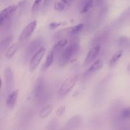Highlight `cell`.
Segmentation results:
<instances>
[{
  "label": "cell",
  "instance_id": "6da1fadb",
  "mask_svg": "<svg viewBox=\"0 0 130 130\" xmlns=\"http://www.w3.org/2000/svg\"><path fill=\"white\" fill-rule=\"evenodd\" d=\"M80 48V41L79 38H74L69 43L67 44V46L64 48L62 53H61L59 58V65L64 66L70 62L72 57L78 52Z\"/></svg>",
  "mask_w": 130,
  "mask_h": 130
},
{
  "label": "cell",
  "instance_id": "7a4b0ae2",
  "mask_svg": "<svg viewBox=\"0 0 130 130\" xmlns=\"http://www.w3.org/2000/svg\"><path fill=\"white\" fill-rule=\"evenodd\" d=\"M43 44V39L41 38H38L32 41L28 46L24 53V57L27 60L29 59L40 49Z\"/></svg>",
  "mask_w": 130,
  "mask_h": 130
},
{
  "label": "cell",
  "instance_id": "3957f363",
  "mask_svg": "<svg viewBox=\"0 0 130 130\" xmlns=\"http://www.w3.org/2000/svg\"><path fill=\"white\" fill-rule=\"evenodd\" d=\"M76 81H77V78L76 77H70L66 79L62 83L58 90V95L60 96H65L67 95L74 87Z\"/></svg>",
  "mask_w": 130,
  "mask_h": 130
},
{
  "label": "cell",
  "instance_id": "277c9868",
  "mask_svg": "<svg viewBox=\"0 0 130 130\" xmlns=\"http://www.w3.org/2000/svg\"><path fill=\"white\" fill-rule=\"evenodd\" d=\"M4 77L5 81V90L6 93L9 94L12 91L15 83L13 72L11 67H8L5 69L4 71Z\"/></svg>",
  "mask_w": 130,
  "mask_h": 130
},
{
  "label": "cell",
  "instance_id": "5b68a950",
  "mask_svg": "<svg viewBox=\"0 0 130 130\" xmlns=\"http://www.w3.org/2000/svg\"><path fill=\"white\" fill-rule=\"evenodd\" d=\"M46 49L44 47H41L34 55L32 56V57L30 59V63H29V71L30 72H33V71H35L37 69V67H38V66L40 63L41 61L42 58H43L44 55V53H45Z\"/></svg>",
  "mask_w": 130,
  "mask_h": 130
},
{
  "label": "cell",
  "instance_id": "8992f818",
  "mask_svg": "<svg viewBox=\"0 0 130 130\" xmlns=\"http://www.w3.org/2000/svg\"><path fill=\"white\" fill-rule=\"evenodd\" d=\"M17 8V5H11L3 10L0 13V25H3L5 22L11 21V17Z\"/></svg>",
  "mask_w": 130,
  "mask_h": 130
},
{
  "label": "cell",
  "instance_id": "52a82bcc",
  "mask_svg": "<svg viewBox=\"0 0 130 130\" xmlns=\"http://www.w3.org/2000/svg\"><path fill=\"white\" fill-rule=\"evenodd\" d=\"M37 23H38L37 20H34L27 25V26L23 29L19 36L20 41H24L26 40L32 34L37 27Z\"/></svg>",
  "mask_w": 130,
  "mask_h": 130
},
{
  "label": "cell",
  "instance_id": "ba28073f",
  "mask_svg": "<svg viewBox=\"0 0 130 130\" xmlns=\"http://www.w3.org/2000/svg\"><path fill=\"white\" fill-rule=\"evenodd\" d=\"M100 51V46L99 45H96L91 48L89 52L88 53V55H86V58H85V61L83 62V66L86 67V66L90 65L91 62H93L97 55H99V52Z\"/></svg>",
  "mask_w": 130,
  "mask_h": 130
},
{
  "label": "cell",
  "instance_id": "9c48e42d",
  "mask_svg": "<svg viewBox=\"0 0 130 130\" xmlns=\"http://www.w3.org/2000/svg\"><path fill=\"white\" fill-rule=\"evenodd\" d=\"M44 78L43 76H39L36 79L33 86L32 93L36 98H38L41 96L44 88Z\"/></svg>",
  "mask_w": 130,
  "mask_h": 130
},
{
  "label": "cell",
  "instance_id": "30bf717a",
  "mask_svg": "<svg viewBox=\"0 0 130 130\" xmlns=\"http://www.w3.org/2000/svg\"><path fill=\"white\" fill-rule=\"evenodd\" d=\"M83 119V117L80 115H76L68 120L66 124V129H76L82 124Z\"/></svg>",
  "mask_w": 130,
  "mask_h": 130
},
{
  "label": "cell",
  "instance_id": "8fae6325",
  "mask_svg": "<svg viewBox=\"0 0 130 130\" xmlns=\"http://www.w3.org/2000/svg\"><path fill=\"white\" fill-rule=\"evenodd\" d=\"M19 93V90H16L12 91L11 93L8 94L6 100V104L8 107L11 108L13 106H15V105L17 103V101Z\"/></svg>",
  "mask_w": 130,
  "mask_h": 130
},
{
  "label": "cell",
  "instance_id": "7c38bea8",
  "mask_svg": "<svg viewBox=\"0 0 130 130\" xmlns=\"http://www.w3.org/2000/svg\"><path fill=\"white\" fill-rule=\"evenodd\" d=\"M68 44V40L67 39H62L58 41L56 44L53 46L52 48V52L54 53V56L55 55H58L60 53L64 50L66 46Z\"/></svg>",
  "mask_w": 130,
  "mask_h": 130
},
{
  "label": "cell",
  "instance_id": "4fadbf2b",
  "mask_svg": "<svg viewBox=\"0 0 130 130\" xmlns=\"http://www.w3.org/2000/svg\"><path fill=\"white\" fill-rule=\"evenodd\" d=\"M104 66V62L102 60H97L95 61L93 63H92L91 66L86 71V74H91L93 73L97 72L98 71L102 69Z\"/></svg>",
  "mask_w": 130,
  "mask_h": 130
},
{
  "label": "cell",
  "instance_id": "5bb4252c",
  "mask_svg": "<svg viewBox=\"0 0 130 130\" xmlns=\"http://www.w3.org/2000/svg\"><path fill=\"white\" fill-rule=\"evenodd\" d=\"M94 5V0H82L80 3V13H86L92 8Z\"/></svg>",
  "mask_w": 130,
  "mask_h": 130
},
{
  "label": "cell",
  "instance_id": "9a60e30c",
  "mask_svg": "<svg viewBox=\"0 0 130 130\" xmlns=\"http://www.w3.org/2000/svg\"><path fill=\"white\" fill-rule=\"evenodd\" d=\"M118 44L122 49H130V38L121 36L118 39Z\"/></svg>",
  "mask_w": 130,
  "mask_h": 130
},
{
  "label": "cell",
  "instance_id": "2e32d148",
  "mask_svg": "<svg viewBox=\"0 0 130 130\" xmlns=\"http://www.w3.org/2000/svg\"><path fill=\"white\" fill-rule=\"evenodd\" d=\"M54 53L52 52V50L50 51L49 53L47 55L45 62H44V64L43 65V67H42V69H43V71H46L52 66L53 62V60H54Z\"/></svg>",
  "mask_w": 130,
  "mask_h": 130
},
{
  "label": "cell",
  "instance_id": "e0dca14e",
  "mask_svg": "<svg viewBox=\"0 0 130 130\" xmlns=\"http://www.w3.org/2000/svg\"><path fill=\"white\" fill-rule=\"evenodd\" d=\"M130 21V6L126 9L124 11L121 13L118 19V22L119 24H123L128 23Z\"/></svg>",
  "mask_w": 130,
  "mask_h": 130
},
{
  "label": "cell",
  "instance_id": "ac0fdd59",
  "mask_svg": "<svg viewBox=\"0 0 130 130\" xmlns=\"http://www.w3.org/2000/svg\"><path fill=\"white\" fill-rule=\"evenodd\" d=\"M18 50H19V45L17 43H13V44H11L10 46L8 47V48L6 50V53H5L6 58L8 59H10L11 58H12L15 55V53H17Z\"/></svg>",
  "mask_w": 130,
  "mask_h": 130
},
{
  "label": "cell",
  "instance_id": "d6986e66",
  "mask_svg": "<svg viewBox=\"0 0 130 130\" xmlns=\"http://www.w3.org/2000/svg\"><path fill=\"white\" fill-rule=\"evenodd\" d=\"M12 41L13 36H7L4 38V39H3L1 41V43H0V50H1V52H3L7 48H8V47L9 46L10 43L12 42Z\"/></svg>",
  "mask_w": 130,
  "mask_h": 130
},
{
  "label": "cell",
  "instance_id": "ffe728a7",
  "mask_svg": "<svg viewBox=\"0 0 130 130\" xmlns=\"http://www.w3.org/2000/svg\"><path fill=\"white\" fill-rule=\"evenodd\" d=\"M54 106L53 105H48L44 107L39 112V116L41 118H45L48 117L53 110Z\"/></svg>",
  "mask_w": 130,
  "mask_h": 130
},
{
  "label": "cell",
  "instance_id": "44dd1931",
  "mask_svg": "<svg viewBox=\"0 0 130 130\" xmlns=\"http://www.w3.org/2000/svg\"><path fill=\"white\" fill-rule=\"evenodd\" d=\"M123 49H120L119 50H118L117 52H116L114 53V54L113 55L112 57H111L110 60V66H113L114 65H115L117 62H118L120 58L121 57V56L123 55Z\"/></svg>",
  "mask_w": 130,
  "mask_h": 130
},
{
  "label": "cell",
  "instance_id": "7402d4cb",
  "mask_svg": "<svg viewBox=\"0 0 130 130\" xmlns=\"http://www.w3.org/2000/svg\"><path fill=\"white\" fill-rule=\"evenodd\" d=\"M67 5H68L67 0H60V1L55 3L54 5V9L57 11H61L64 10Z\"/></svg>",
  "mask_w": 130,
  "mask_h": 130
},
{
  "label": "cell",
  "instance_id": "603a6c76",
  "mask_svg": "<svg viewBox=\"0 0 130 130\" xmlns=\"http://www.w3.org/2000/svg\"><path fill=\"white\" fill-rule=\"evenodd\" d=\"M83 24H79L78 25L72 27L70 29V34H72V35H76V34H79L83 30Z\"/></svg>",
  "mask_w": 130,
  "mask_h": 130
},
{
  "label": "cell",
  "instance_id": "cb8c5ba5",
  "mask_svg": "<svg viewBox=\"0 0 130 130\" xmlns=\"http://www.w3.org/2000/svg\"><path fill=\"white\" fill-rule=\"evenodd\" d=\"M120 117L123 119H128L130 118V107H125L121 110Z\"/></svg>",
  "mask_w": 130,
  "mask_h": 130
},
{
  "label": "cell",
  "instance_id": "d4e9b609",
  "mask_svg": "<svg viewBox=\"0 0 130 130\" xmlns=\"http://www.w3.org/2000/svg\"><path fill=\"white\" fill-rule=\"evenodd\" d=\"M67 24L66 22H54L49 24V28L50 29H55L58 28L59 27L65 25Z\"/></svg>",
  "mask_w": 130,
  "mask_h": 130
},
{
  "label": "cell",
  "instance_id": "484cf974",
  "mask_svg": "<svg viewBox=\"0 0 130 130\" xmlns=\"http://www.w3.org/2000/svg\"><path fill=\"white\" fill-rule=\"evenodd\" d=\"M65 110H66V106L63 105V106L60 107L57 110V115L61 116L63 115V113L65 112Z\"/></svg>",
  "mask_w": 130,
  "mask_h": 130
},
{
  "label": "cell",
  "instance_id": "4316f807",
  "mask_svg": "<svg viewBox=\"0 0 130 130\" xmlns=\"http://www.w3.org/2000/svg\"><path fill=\"white\" fill-rule=\"evenodd\" d=\"M41 1H42V0H35L34 4H33L32 8V10L33 12H34V11H35L36 10L38 9V6H39V5H40V3Z\"/></svg>",
  "mask_w": 130,
  "mask_h": 130
},
{
  "label": "cell",
  "instance_id": "83f0119b",
  "mask_svg": "<svg viewBox=\"0 0 130 130\" xmlns=\"http://www.w3.org/2000/svg\"><path fill=\"white\" fill-rule=\"evenodd\" d=\"M103 2H104V0H94V3L96 6H101Z\"/></svg>",
  "mask_w": 130,
  "mask_h": 130
},
{
  "label": "cell",
  "instance_id": "f1b7e54d",
  "mask_svg": "<svg viewBox=\"0 0 130 130\" xmlns=\"http://www.w3.org/2000/svg\"><path fill=\"white\" fill-rule=\"evenodd\" d=\"M52 1V0H44V2H43V6H46L48 4V3H50V1Z\"/></svg>",
  "mask_w": 130,
  "mask_h": 130
},
{
  "label": "cell",
  "instance_id": "f546056e",
  "mask_svg": "<svg viewBox=\"0 0 130 130\" xmlns=\"http://www.w3.org/2000/svg\"><path fill=\"white\" fill-rule=\"evenodd\" d=\"M67 4H68V5H70V4L72 2L73 0H67Z\"/></svg>",
  "mask_w": 130,
  "mask_h": 130
},
{
  "label": "cell",
  "instance_id": "4dcf8cb0",
  "mask_svg": "<svg viewBox=\"0 0 130 130\" xmlns=\"http://www.w3.org/2000/svg\"><path fill=\"white\" fill-rule=\"evenodd\" d=\"M127 69H128V71L130 72V63L128 64V67H127Z\"/></svg>",
  "mask_w": 130,
  "mask_h": 130
}]
</instances>
